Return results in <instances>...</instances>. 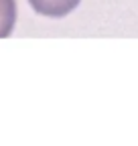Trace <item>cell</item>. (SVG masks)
<instances>
[{
	"label": "cell",
	"instance_id": "2",
	"mask_svg": "<svg viewBox=\"0 0 138 146\" xmlns=\"http://www.w3.org/2000/svg\"><path fill=\"white\" fill-rule=\"evenodd\" d=\"M16 25V0H0V39H6Z\"/></svg>",
	"mask_w": 138,
	"mask_h": 146
},
{
	"label": "cell",
	"instance_id": "1",
	"mask_svg": "<svg viewBox=\"0 0 138 146\" xmlns=\"http://www.w3.org/2000/svg\"><path fill=\"white\" fill-rule=\"evenodd\" d=\"M81 0H29L31 8L41 14V16H49V18H61L67 16L69 12H73L79 6Z\"/></svg>",
	"mask_w": 138,
	"mask_h": 146
}]
</instances>
